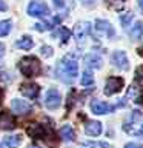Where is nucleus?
Instances as JSON below:
<instances>
[{
    "label": "nucleus",
    "mask_w": 143,
    "mask_h": 148,
    "mask_svg": "<svg viewBox=\"0 0 143 148\" xmlns=\"http://www.w3.org/2000/svg\"><path fill=\"white\" fill-rule=\"evenodd\" d=\"M55 73L60 80L71 83L74 79L77 77L78 74V62L77 57L74 54H66L65 57L57 63V68H55Z\"/></svg>",
    "instance_id": "obj_1"
},
{
    "label": "nucleus",
    "mask_w": 143,
    "mask_h": 148,
    "mask_svg": "<svg viewBox=\"0 0 143 148\" xmlns=\"http://www.w3.org/2000/svg\"><path fill=\"white\" fill-rule=\"evenodd\" d=\"M18 69L25 77H37L42 74V63L35 56H26L18 60Z\"/></svg>",
    "instance_id": "obj_2"
},
{
    "label": "nucleus",
    "mask_w": 143,
    "mask_h": 148,
    "mask_svg": "<svg viewBox=\"0 0 143 148\" xmlns=\"http://www.w3.org/2000/svg\"><path fill=\"white\" fill-rule=\"evenodd\" d=\"M26 131L32 139H40V140H45L46 143H49V145H51L49 137H55V133L43 123H31L29 127L26 128Z\"/></svg>",
    "instance_id": "obj_3"
},
{
    "label": "nucleus",
    "mask_w": 143,
    "mask_h": 148,
    "mask_svg": "<svg viewBox=\"0 0 143 148\" xmlns=\"http://www.w3.org/2000/svg\"><path fill=\"white\" fill-rule=\"evenodd\" d=\"M91 32V23L89 22H78L76 26H74V37H76V42L78 45H83L88 39Z\"/></svg>",
    "instance_id": "obj_4"
},
{
    "label": "nucleus",
    "mask_w": 143,
    "mask_h": 148,
    "mask_svg": "<svg viewBox=\"0 0 143 148\" xmlns=\"http://www.w3.org/2000/svg\"><path fill=\"white\" fill-rule=\"evenodd\" d=\"M45 105L48 110H57L62 105V94L57 88H49L45 96Z\"/></svg>",
    "instance_id": "obj_5"
},
{
    "label": "nucleus",
    "mask_w": 143,
    "mask_h": 148,
    "mask_svg": "<svg viewBox=\"0 0 143 148\" xmlns=\"http://www.w3.org/2000/svg\"><path fill=\"white\" fill-rule=\"evenodd\" d=\"M28 14L32 17H46L49 14V8L45 2L40 0H34L28 5Z\"/></svg>",
    "instance_id": "obj_6"
},
{
    "label": "nucleus",
    "mask_w": 143,
    "mask_h": 148,
    "mask_svg": "<svg viewBox=\"0 0 143 148\" xmlns=\"http://www.w3.org/2000/svg\"><path fill=\"white\" fill-rule=\"evenodd\" d=\"M125 85V80L122 77H108L106 79V83H105V94L106 96H114L117 94L118 91H122V88Z\"/></svg>",
    "instance_id": "obj_7"
},
{
    "label": "nucleus",
    "mask_w": 143,
    "mask_h": 148,
    "mask_svg": "<svg viewBox=\"0 0 143 148\" xmlns=\"http://www.w3.org/2000/svg\"><path fill=\"white\" fill-rule=\"evenodd\" d=\"M11 110L14 114H18V116H23V114H29L32 111V105L26 100H22V99H12L11 100Z\"/></svg>",
    "instance_id": "obj_8"
},
{
    "label": "nucleus",
    "mask_w": 143,
    "mask_h": 148,
    "mask_svg": "<svg viewBox=\"0 0 143 148\" xmlns=\"http://www.w3.org/2000/svg\"><path fill=\"white\" fill-rule=\"evenodd\" d=\"M17 127L16 116L9 111H0V130H14Z\"/></svg>",
    "instance_id": "obj_9"
},
{
    "label": "nucleus",
    "mask_w": 143,
    "mask_h": 148,
    "mask_svg": "<svg viewBox=\"0 0 143 148\" xmlns=\"http://www.w3.org/2000/svg\"><path fill=\"white\" fill-rule=\"evenodd\" d=\"M20 92L28 99H37L40 92V86L34 82H25L20 85Z\"/></svg>",
    "instance_id": "obj_10"
},
{
    "label": "nucleus",
    "mask_w": 143,
    "mask_h": 148,
    "mask_svg": "<svg viewBox=\"0 0 143 148\" xmlns=\"http://www.w3.org/2000/svg\"><path fill=\"white\" fill-rule=\"evenodd\" d=\"M95 31L99 32L100 36H106L108 39H112L115 36V31H114L112 25H111L108 20H101V18L95 20Z\"/></svg>",
    "instance_id": "obj_11"
},
{
    "label": "nucleus",
    "mask_w": 143,
    "mask_h": 148,
    "mask_svg": "<svg viewBox=\"0 0 143 148\" xmlns=\"http://www.w3.org/2000/svg\"><path fill=\"white\" fill-rule=\"evenodd\" d=\"M114 110H115V105L106 103V102H101V100L91 102V111L94 114H108V113H112Z\"/></svg>",
    "instance_id": "obj_12"
},
{
    "label": "nucleus",
    "mask_w": 143,
    "mask_h": 148,
    "mask_svg": "<svg viewBox=\"0 0 143 148\" xmlns=\"http://www.w3.org/2000/svg\"><path fill=\"white\" fill-rule=\"evenodd\" d=\"M112 63L122 71H128L129 69V60L125 51H115L112 54Z\"/></svg>",
    "instance_id": "obj_13"
},
{
    "label": "nucleus",
    "mask_w": 143,
    "mask_h": 148,
    "mask_svg": "<svg viewBox=\"0 0 143 148\" xmlns=\"http://www.w3.org/2000/svg\"><path fill=\"white\" fill-rule=\"evenodd\" d=\"M60 22H62V17H60V16H55V17L51 18V20H48V22L35 23V25H34V29L39 31V32H45V31H48V29H52L54 26H57Z\"/></svg>",
    "instance_id": "obj_14"
},
{
    "label": "nucleus",
    "mask_w": 143,
    "mask_h": 148,
    "mask_svg": "<svg viewBox=\"0 0 143 148\" xmlns=\"http://www.w3.org/2000/svg\"><path fill=\"white\" fill-rule=\"evenodd\" d=\"M101 123L99 120H88L85 125V133L88 136H100L101 134Z\"/></svg>",
    "instance_id": "obj_15"
},
{
    "label": "nucleus",
    "mask_w": 143,
    "mask_h": 148,
    "mask_svg": "<svg viewBox=\"0 0 143 148\" xmlns=\"http://www.w3.org/2000/svg\"><path fill=\"white\" fill-rule=\"evenodd\" d=\"M101 63H103V60H101L100 56H97V54H88L85 56V65H86V68L88 69H99L101 68Z\"/></svg>",
    "instance_id": "obj_16"
},
{
    "label": "nucleus",
    "mask_w": 143,
    "mask_h": 148,
    "mask_svg": "<svg viewBox=\"0 0 143 148\" xmlns=\"http://www.w3.org/2000/svg\"><path fill=\"white\" fill-rule=\"evenodd\" d=\"M59 134H60V137L66 142H74V139H76V131L72 130L71 125H63V127L59 130Z\"/></svg>",
    "instance_id": "obj_17"
},
{
    "label": "nucleus",
    "mask_w": 143,
    "mask_h": 148,
    "mask_svg": "<svg viewBox=\"0 0 143 148\" xmlns=\"http://www.w3.org/2000/svg\"><path fill=\"white\" fill-rule=\"evenodd\" d=\"M52 37H57V39H60V43L65 45V43H68V40H69V39H71V31H69L68 28L60 26L57 31H54V32H52Z\"/></svg>",
    "instance_id": "obj_18"
},
{
    "label": "nucleus",
    "mask_w": 143,
    "mask_h": 148,
    "mask_svg": "<svg viewBox=\"0 0 143 148\" xmlns=\"http://www.w3.org/2000/svg\"><path fill=\"white\" fill-rule=\"evenodd\" d=\"M16 46L18 49H26V51H29L32 46H34V40H32V37L29 36H23L20 40L16 43Z\"/></svg>",
    "instance_id": "obj_19"
},
{
    "label": "nucleus",
    "mask_w": 143,
    "mask_h": 148,
    "mask_svg": "<svg viewBox=\"0 0 143 148\" xmlns=\"http://www.w3.org/2000/svg\"><path fill=\"white\" fill-rule=\"evenodd\" d=\"M3 142L8 148H17L22 143V136L20 134H17V136H8V137H5Z\"/></svg>",
    "instance_id": "obj_20"
},
{
    "label": "nucleus",
    "mask_w": 143,
    "mask_h": 148,
    "mask_svg": "<svg viewBox=\"0 0 143 148\" xmlns=\"http://www.w3.org/2000/svg\"><path fill=\"white\" fill-rule=\"evenodd\" d=\"M131 37L134 40H138L143 37V22H137L134 28L131 29Z\"/></svg>",
    "instance_id": "obj_21"
},
{
    "label": "nucleus",
    "mask_w": 143,
    "mask_h": 148,
    "mask_svg": "<svg viewBox=\"0 0 143 148\" xmlns=\"http://www.w3.org/2000/svg\"><path fill=\"white\" fill-rule=\"evenodd\" d=\"M82 145L85 148H112L106 142H94V140H86V142H83Z\"/></svg>",
    "instance_id": "obj_22"
},
{
    "label": "nucleus",
    "mask_w": 143,
    "mask_h": 148,
    "mask_svg": "<svg viewBox=\"0 0 143 148\" xmlns=\"http://www.w3.org/2000/svg\"><path fill=\"white\" fill-rule=\"evenodd\" d=\"M11 28H12V22L11 20H2L0 22V37L8 36L9 32H11Z\"/></svg>",
    "instance_id": "obj_23"
},
{
    "label": "nucleus",
    "mask_w": 143,
    "mask_h": 148,
    "mask_svg": "<svg viewBox=\"0 0 143 148\" xmlns=\"http://www.w3.org/2000/svg\"><path fill=\"white\" fill-rule=\"evenodd\" d=\"M80 83H82L83 86H91L92 83H94V77H92V73L89 71V69H86V71L83 73Z\"/></svg>",
    "instance_id": "obj_24"
},
{
    "label": "nucleus",
    "mask_w": 143,
    "mask_h": 148,
    "mask_svg": "<svg viewBox=\"0 0 143 148\" xmlns=\"http://www.w3.org/2000/svg\"><path fill=\"white\" fill-rule=\"evenodd\" d=\"M132 18H134V14L132 12H125V14L120 16V23H122L123 28H128L129 25H131Z\"/></svg>",
    "instance_id": "obj_25"
},
{
    "label": "nucleus",
    "mask_w": 143,
    "mask_h": 148,
    "mask_svg": "<svg viewBox=\"0 0 143 148\" xmlns=\"http://www.w3.org/2000/svg\"><path fill=\"white\" fill-rule=\"evenodd\" d=\"M54 3V8L59 9V11H63V12H68V3L66 0H52Z\"/></svg>",
    "instance_id": "obj_26"
},
{
    "label": "nucleus",
    "mask_w": 143,
    "mask_h": 148,
    "mask_svg": "<svg viewBox=\"0 0 143 148\" xmlns=\"http://www.w3.org/2000/svg\"><path fill=\"white\" fill-rule=\"evenodd\" d=\"M40 53H42V56H43L45 59H48V57H51V56L54 54V49L51 48V46H48V45H43V46H40Z\"/></svg>",
    "instance_id": "obj_27"
},
{
    "label": "nucleus",
    "mask_w": 143,
    "mask_h": 148,
    "mask_svg": "<svg viewBox=\"0 0 143 148\" xmlns=\"http://www.w3.org/2000/svg\"><path fill=\"white\" fill-rule=\"evenodd\" d=\"M136 83L143 85V66H138L136 71Z\"/></svg>",
    "instance_id": "obj_28"
},
{
    "label": "nucleus",
    "mask_w": 143,
    "mask_h": 148,
    "mask_svg": "<svg viewBox=\"0 0 143 148\" xmlns=\"http://www.w3.org/2000/svg\"><path fill=\"white\" fill-rule=\"evenodd\" d=\"M125 148H143V145H140V143H136V142H129L125 145Z\"/></svg>",
    "instance_id": "obj_29"
},
{
    "label": "nucleus",
    "mask_w": 143,
    "mask_h": 148,
    "mask_svg": "<svg viewBox=\"0 0 143 148\" xmlns=\"http://www.w3.org/2000/svg\"><path fill=\"white\" fill-rule=\"evenodd\" d=\"M3 11H8V5L3 0H0V12H3Z\"/></svg>",
    "instance_id": "obj_30"
},
{
    "label": "nucleus",
    "mask_w": 143,
    "mask_h": 148,
    "mask_svg": "<svg viewBox=\"0 0 143 148\" xmlns=\"http://www.w3.org/2000/svg\"><path fill=\"white\" fill-rule=\"evenodd\" d=\"M136 102H137L138 105H142V106H143V91H142L140 94L137 96V99H136Z\"/></svg>",
    "instance_id": "obj_31"
},
{
    "label": "nucleus",
    "mask_w": 143,
    "mask_h": 148,
    "mask_svg": "<svg viewBox=\"0 0 143 148\" xmlns=\"http://www.w3.org/2000/svg\"><path fill=\"white\" fill-rule=\"evenodd\" d=\"M5 51H6V48H5V43H2V42H0V57H3V56H5Z\"/></svg>",
    "instance_id": "obj_32"
},
{
    "label": "nucleus",
    "mask_w": 143,
    "mask_h": 148,
    "mask_svg": "<svg viewBox=\"0 0 143 148\" xmlns=\"http://www.w3.org/2000/svg\"><path fill=\"white\" fill-rule=\"evenodd\" d=\"M134 134H137V136H142V137H143V123L140 125V128H138V130H136V133H134Z\"/></svg>",
    "instance_id": "obj_33"
},
{
    "label": "nucleus",
    "mask_w": 143,
    "mask_h": 148,
    "mask_svg": "<svg viewBox=\"0 0 143 148\" xmlns=\"http://www.w3.org/2000/svg\"><path fill=\"white\" fill-rule=\"evenodd\" d=\"M126 0H108V3H111V5H115V3H125Z\"/></svg>",
    "instance_id": "obj_34"
},
{
    "label": "nucleus",
    "mask_w": 143,
    "mask_h": 148,
    "mask_svg": "<svg viewBox=\"0 0 143 148\" xmlns=\"http://www.w3.org/2000/svg\"><path fill=\"white\" fill-rule=\"evenodd\" d=\"M138 5H140V8H142V11H143V0H138Z\"/></svg>",
    "instance_id": "obj_35"
},
{
    "label": "nucleus",
    "mask_w": 143,
    "mask_h": 148,
    "mask_svg": "<svg viewBox=\"0 0 143 148\" xmlns=\"http://www.w3.org/2000/svg\"><path fill=\"white\" fill-rule=\"evenodd\" d=\"M138 54L143 56V46H142V48H138Z\"/></svg>",
    "instance_id": "obj_36"
},
{
    "label": "nucleus",
    "mask_w": 143,
    "mask_h": 148,
    "mask_svg": "<svg viewBox=\"0 0 143 148\" xmlns=\"http://www.w3.org/2000/svg\"><path fill=\"white\" fill-rule=\"evenodd\" d=\"M28 148H40V147H37V145H29Z\"/></svg>",
    "instance_id": "obj_37"
},
{
    "label": "nucleus",
    "mask_w": 143,
    "mask_h": 148,
    "mask_svg": "<svg viewBox=\"0 0 143 148\" xmlns=\"http://www.w3.org/2000/svg\"><path fill=\"white\" fill-rule=\"evenodd\" d=\"M3 74H6V73H3V71H2V73H0V76H3ZM0 80H2V79H0Z\"/></svg>",
    "instance_id": "obj_38"
},
{
    "label": "nucleus",
    "mask_w": 143,
    "mask_h": 148,
    "mask_svg": "<svg viewBox=\"0 0 143 148\" xmlns=\"http://www.w3.org/2000/svg\"><path fill=\"white\" fill-rule=\"evenodd\" d=\"M0 148H2V147H0Z\"/></svg>",
    "instance_id": "obj_39"
}]
</instances>
